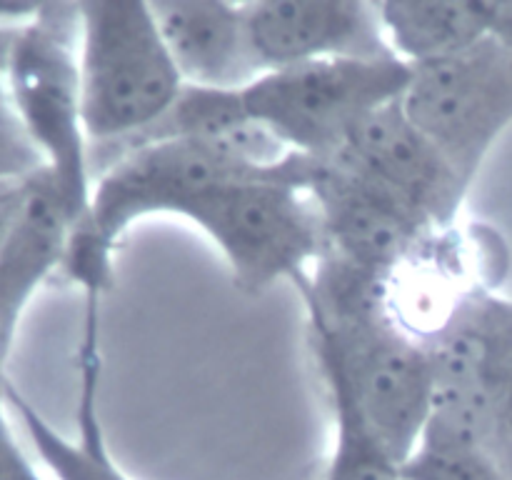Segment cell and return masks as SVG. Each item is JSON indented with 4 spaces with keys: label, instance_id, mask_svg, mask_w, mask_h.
<instances>
[{
    "label": "cell",
    "instance_id": "ffe728a7",
    "mask_svg": "<svg viewBox=\"0 0 512 480\" xmlns=\"http://www.w3.org/2000/svg\"><path fill=\"white\" fill-rule=\"evenodd\" d=\"M33 185L35 178L25 180V183H0V253H3L5 243L10 240L15 225L20 223L25 208H28Z\"/></svg>",
    "mask_w": 512,
    "mask_h": 480
},
{
    "label": "cell",
    "instance_id": "3957f363",
    "mask_svg": "<svg viewBox=\"0 0 512 480\" xmlns=\"http://www.w3.org/2000/svg\"><path fill=\"white\" fill-rule=\"evenodd\" d=\"M78 68L93 170L168 115L185 83L150 3H78Z\"/></svg>",
    "mask_w": 512,
    "mask_h": 480
},
{
    "label": "cell",
    "instance_id": "e0dca14e",
    "mask_svg": "<svg viewBox=\"0 0 512 480\" xmlns=\"http://www.w3.org/2000/svg\"><path fill=\"white\" fill-rule=\"evenodd\" d=\"M330 405L333 445L320 480H403L400 465L370 438L360 420L343 405Z\"/></svg>",
    "mask_w": 512,
    "mask_h": 480
},
{
    "label": "cell",
    "instance_id": "277c9868",
    "mask_svg": "<svg viewBox=\"0 0 512 480\" xmlns=\"http://www.w3.org/2000/svg\"><path fill=\"white\" fill-rule=\"evenodd\" d=\"M3 78L73 228L95 183L80 93L78 3L38 5L15 35Z\"/></svg>",
    "mask_w": 512,
    "mask_h": 480
},
{
    "label": "cell",
    "instance_id": "5b68a950",
    "mask_svg": "<svg viewBox=\"0 0 512 480\" xmlns=\"http://www.w3.org/2000/svg\"><path fill=\"white\" fill-rule=\"evenodd\" d=\"M433 420L488 450L512 475V298L498 288L460 295L428 335Z\"/></svg>",
    "mask_w": 512,
    "mask_h": 480
},
{
    "label": "cell",
    "instance_id": "8fae6325",
    "mask_svg": "<svg viewBox=\"0 0 512 480\" xmlns=\"http://www.w3.org/2000/svg\"><path fill=\"white\" fill-rule=\"evenodd\" d=\"M100 303L85 300L83 338L78 348V410L75 435H65L10 385L5 403L18 415L35 455L53 480H133L115 460L100 415V383H103V353H100Z\"/></svg>",
    "mask_w": 512,
    "mask_h": 480
},
{
    "label": "cell",
    "instance_id": "30bf717a",
    "mask_svg": "<svg viewBox=\"0 0 512 480\" xmlns=\"http://www.w3.org/2000/svg\"><path fill=\"white\" fill-rule=\"evenodd\" d=\"M245 33L258 73L335 58L390 53L378 3L365 0H248Z\"/></svg>",
    "mask_w": 512,
    "mask_h": 480
},
{
    "label": "cell",
    "instance_id": "52a82bcc",
    "mask_svg": "<svg viewBox=\"0 0 512 480\" xmlns=\"http://www.w3.org/2000/svg\"><path fill=\"white\" fill-rule=\"evenodd\" d=\"M400 108L473 188L512 128V50L485 38L463 53L415 65Z\"/></svg>",
    "mask_w": 512,
    "mask_h": 480
},
{
    "label": "cell",
    "instance_id": "6da1fadb",
    "mask_svg": "<svg viewBox=\"0 0 512 480\" xmlns=\"http://www.w3.org/2000/svg\"><path fill=\"white\" fill-rule=\"evenodd\" d=\"M388 280L323 253L295 288L328 403L348 408L403 465L433 418L435 368L428 340L395 310Z\"/></svg>",
    "mask_w": 512,
    "mask_h": 480
},
{
    "label": "cell",
    "instance_id": "9a60e30c",
    "mask_svg": "<svg viewBox=\"0 0 512 480\" xmlns=\"http://www.w3.org/2000/svg\"><path fill=\"white\" fill-rule=\"evenodd\" d=\"M378 15L390 53L408 68L450 58L488 38L485 0H383Z\"/></svg>",
    "mask_w": 512,
    "mask_h": 480
},
{
    "label": "cell",
    "instance_id": "44dd1931",
    "mask_svg": "<svg viewBox=\"0 0 512 480\" xmlns=\"http://www.w3.org/2000/svg\"><path fill=\"white\" fill-rule=\"evenodd\" d=\"M488 38L512 50V0H485Z\"/></svg>",
    "mask_w": 512,
    "mask_h": 480
},
{
    "label": "cell",
    "instance_id": "ac0fdd59",
    "mask_svg": "<svg viewBox=\"0 0 512 480\" xmlns=\"http://www.w3.org/2000/svg\"><path fill=\"white\" fill-rule=\"evenodd\" d=\"M45 173L43 158L30 140L5 78L0 75V183H25Z\"/></svg>",
    "mask_w": 512,
    "mask_h": 480
},
{
    "label": "cell",
    "instance_id": "9c48e42d",
    "mask_svg": "<svg viewBox=\"0 0 512 480\" xmlns=\"http://www.w3.org/2000/svg\"><path fill=\"white\" fill-rule=\"evenodd\" d=\"M320 160H333L388 193L435 230H453L463 218L470 185L445 155L410 123L398 103L358 125L353 135Z\"/></svg>",
    "mask_w": 512,
    "mask_h": 480
},
{
    "label": "cell",
    "instance_id": "4fadbf2b",
    "mask_svg": "<svg viewBox=\"0 0 512 480\" xmlns=\"http://www.w3.org/2000/svg\"><path fill=\"white\" fill-rule=\"evenodd\" d=\"M70 218L48 175H38L23 218L0 253V405L10 383L8 365L20 323L45 280L60 273Z\"/></svg>",
    "mask_w": 512,
    "mask_h": 480
},
{
    "label": "cell",
    "instance_id": "8992f818",
    "mask_svg": "<svg viewBox=\"0 0 512 480\" xmlns=\"http://www.w3.org/2000/svg\"><path fill=\"white\" fill-rule=\"evenodd\" d=\"M410 68L395 55L335 58L258 75L243 88L250 113L300 158H328L360 123L398 103Z\"/></svg>",
    "mask_w": 512,
    "mask_h": 480
},
{
    "label": "cell",
    "instance_id": "5bb4252c",
    "mask_svg": "<svg viewBox=\"0 0 512 480\" xmlns=\"http://www.w3.org/2000/svg\"><path fill=\"white\" fill-rule=\"evenodd\" d=\"M168 138L190 140V143L203 145V148L213 150L223 158L258 170H275L293 158V153L250 113V108L245 105L243 90H215L185 85L180 98L168 110V115L160 123H155L143 138L130 143L128 148L138 143H148V140Z\"/></svg>",
    "mask_w": 512,
    "mask_h": 480
},
{
    "label": "cell",
    "instance_id": "7c38bea8",
    "mask_svg": "<svg viewBox=\"0 0 512 480\" xmlns=\"http://www.w3.org/2000/svg\"><path fill=\"white\" fill-rule=\"evenodd\" d=\"M155 23L185 85L243 90L258 78L235 0H150Z\"/></svg>",
    "mask_w": 512,
    "mask_h": 480
},
{
    "label": "cell",
    "instance_id": "2e32d148",
    "mask_svg": "<svg viewBox=\"0 0 512 480\" xmlns=\"http://www.w3.org/2000/svg\"><path fill=\"white\" fill-rule=\"evenodd\" d=\"M400 475L403 480H512L488 450L433 418L400 465Z\"/></svg>",
    "mask_w": 512,
    "mask_h": 480
},
{
    "label": "cell",
    "instance_id": "7402d4cb",
    "mask_svg": "<svg viewBox=\"0 0 512 480\" xmlns=\"http://www.w3.org/2000/svg\"><path fill=\"white\" fill-rule=\"evenodd\" d=\"M18 30H20V25H0V75L5 73V65H8L10 50H13Z\"/></svg>",
    "mask_w": 512,
    "mask_h": 480
},
{
    "label": "cell",
    "instance_id": "ba28073f",
    "mask_svg": "<svg viewBox=\"0 0 512 480\" xmlns=\"http://www.w3.org/2000/svg\"><path fill=\"white\" fill-rule=\"evenodd\" d=\"M305 160V188L318 210L323 253L373 275L393 278L443 233L343 165Z\"/></svg>",
    "mask_w": 512,
    "mask_h": 480
},
{
    "label": "cell",
    "instance_id": "d6986e66",
    "mask_svg": "<svg viewBox=\"0 0 512 480\" xmlns=\"http://www.w3.org/2000/svg\"><path fill=\"white\" fill-rule=\"evenodd\" d=\"M0 480H48L15 435L8 420V403L0 405Z\"/></svg>",
    "mask_w": 512,
    "mask_h": 480
},
{
    "label": "cell",
    "instance_id": "7a4b0ae2",
    "mask_svg": "<svg viewBox=\"0 0 512 480\" xmlns=\"http://www.w3.org/2000/svg\"><path fill=\"white\" fill-rule=\"evenodd\" d=\"M305 173L308 160L300 155L275 170H233L180 195L168 218L200 230L243 293L298 285L325 250Z\"/></svg>",
    "mask_w": 512,
    "mask_h": 480
}]
</instances>
